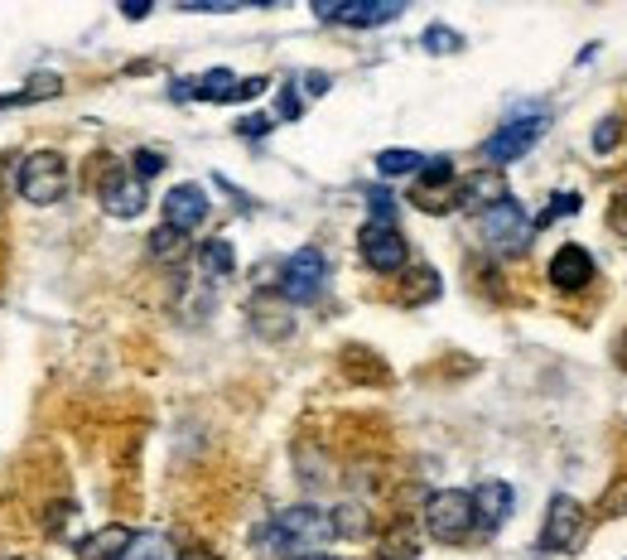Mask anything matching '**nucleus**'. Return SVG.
Returning a JSON list of instances; mask_svg holds the SVG:
<instances>
[{
  "label": "nucleus",
  "instance_id": "obj_2",
  "mask_svg": "<svg viewBox=\"0 0 627 560\" xmlns=\"http://www.w3.org/2000/svg\"><path fill=\"white\" fill-rule=\"evenodd\" d=\"M425 527L435 541H464L473 527H478V512H473V493L464 488H439L430 493V503H425Z\"/></svg>",
  "mask_w": 627,
  "mask_h": 560
},
{
  "label": "nucleus",
  "instance_id": "obj_35",
  "mask_svg": "<svg viewBox=\"0 0 627 560\" xmlns=\"http://www.w3.org/2000/svg\"><path fill=\"white\" fill-rule=\"evenodd\" d=\"M304 83H309V92H314V97H319V92H328V78H324V73H309Z\"/></svg>",
  "mask_w": 627,
  "mask_h": 560
},
{
  "label": "nucleus",
  "instance_id": "obj_4",
  "mask_svg": "<svg viewBox=\"0 0 627 560\" xmlns=\"http://www.w3.org/2000/svg\"><path fill=\"white\" fill-rule=\"evenodd\" d=\"M541 136H546V112L512 116V121H502V126L488 136V145H483V160H488V169L512 165V160H521V155H526V150H531Z\"/></svg>",
  "mask_w": 627,
  "mask_h": 560
},
{
  "label": "nucleus",
  "instance_id": "obj_1",
  "mask_svg": "<svg viewBox=\"0 0 627 560\" xmlns=\"http://www.w3.org/2000/svg\"><path fill=\"white\" fill-rule=\"evenodd\" d=\"M338 527H333V512L314 503H300V507H285L275 512L271 522L256 532V551H290V556H314L309 546H324L333 541Z\"/></svg>",
  "mask_w": 627,
  "mask_h": 560
},
{
  "label": "nucleus",
  "instance_id": "obj_24",
  "mask_svg": "<svg viewBox=\"0 0 627 560\" xmlns=\"http://www.w3.org/2000/svg\"><path fill=\"white\" fill-rule=\"evenodd\" d=\"M126 560H164V541L160 536H136L131 551H126Z\"/></svg>",
  "mask_w": 627,
  "mask_h": 560
},
{
  "label": "nucleus",
  "instance_id": "obj_23",
  "mask_svg": "<svg viewBox=\"0 0 627 560\" xmlns=\"http://www.w3.org/2000/svg\"><path fill=\"white\" fill-rule=\"evenodd\" d=\"M618 140H623V121H618V116H603L599 126H594V150H599V155H613Z\"/></svg>",
  "mask_w": 627,
  "mask_h": 560
},
{
  "label": "nucleus",
  "instance_id": "obj_10",
  "mask_svg": "<svg viewBox=\"0 0 627 560\" xmlns=\"http://www.w3.org/2000/svg\"><path fill=\"white\" fill-rule=\"evenodd\" d=\"M102 208H107L111 218H121V223L140 218L145 213V184L131 169H111L107 179H102Z\"/></svg>",
  "mask_w": 627,
  "mask_h": 560
},
{
  "label": "nucleus",
  "instance_id": "obj_3",
  "mask_svg": "<svg viewBox=\"0 0 627 560\" xmlns=\"http://www.w3.org/2000/svg\"><path fill=\"white\" fill-rule=\"evenodd\" d=\"M531 218L521 213V203L512 194L502 198V203H492L488 213H483V242H488L492 252H502V256H517L531 247Z\"/></svg>",
  "mask_w": 627,
  "mask_h": 560
},
{
  "label": "nucleus",
  "instance_id": "obj_25",
  "mask_svg": "<svg viewBox=\"0 0 627 560\" xmlns=\"http://www.w3.org/2000/svg\"><path fill=\"white\" fill-rule=\"evenodd\" d=\"M131 160H136V179H140V184H145V179H155V174L164 169V155H160V150H136Z\"/></svg>",
  "mask_w": 627,
  "mask_h": 560
},
{
  "label": "nucleus",
  "instance_id": "obj_30",
  "mask_svg": "<svg viewBox=\"0 0 627 560\" xmlns=\"http://www.w3.org/2000/svg\"><path fill=\"white\" fill-rule=\"evenodd\" d=\"M68 517H73V503H54V507H49V517H44V527H49V532H58Z\"/></svg>",
  "mask_w": 627,
  "mask_h": 560
},
{
  "label": "nucleus",
  "instance_id": "obj_17",
  "mask_svg": "<svg viewBox=\"0 0 627 560\" xmlns=\"http://www.w3.org/2000/svg\"><path fill=\"white\" fill-rule=\"evenodd\" d=\"M184 252H189V237H184V232H174L169 223L150 232V256H155V261H179Z\"/></svg>",
  "mask_w": 627,
  "mask_h": 560
},
{
  "label": "nucleus",
  "instance_id": "obj_14",
  "mask_svg": "<svg viewBox=\"0 0 627 560\" xmlns=\"http://www.w3.org/2000/svg\"><path fill=\"white\" fill-rule=\"evenodd\" d=\"M131 541H136V532H131V527L111 522V527H102V532L82 536V541H78V560H126Z\"/></svg>",
  "mask_w": 627,
  "mask_h": 560
},
{
  "label": "nucleus",
  "instance_id": "obj_5",
  "mask_svg": "<svg viewBox=\"0 0 627 560\" xmlns=\"http://www.w3.org/2000/svg\"><path fill=\"white\" fill-rule=\"evenodd\" d=\"M20 194L29 203H58V198L68 194V160L58 155V150H39V155H29L25 165H20Z\"/></svg>",
  "mask_w": 627,
  "mask_h": 560
},
{
  "label": "nucleus",
  "instance_id": "obj_18",
  "mask_svg": "<svg viewBox=\"0 0 627 560\" xmlns=\"http://www.w3.org/2000/svg\"><path fill=\"white\" fill-rule=\"evenodd\" d=\"M565 213H579V194H550V203L531 218V232H546L550 223H560Z\"/></svg>",
  "mask_w": 627,
  "mask_h": 560
},
{
  "label": "nucleus",
  "instance_id": "obj_26",
  "mask_svg": "<svg viewBox=\"0 0 627 560\" xmlns=\"http://www.w3.org/2000/svg\"><path fill=\"white\" fill-rule=\"evenodd\" d=\"M603 512H613V517H623L627 512V478H618V483L603 493Z\"/></svg>",
  "mask_w": 627,
  "mask_h": 560
},
{
  "label": "nucleus",
  "instance_id": "obj_34",
  "mask_svg": "<svg viewBox=\"0 0 627 560\" xmlns=\"http://www.w3.org/2000/svg\"><path fill=\"white\" fill-rule=\"evenodd\" d=\"M179 560H222V556H213L208 546H189V551H184V556H179Z\"/></svg>",
  "mask_w": 627,
  "mask_h": 560
},
{
  "label": "nucleus",
  "instance_id": "obj_28",
  "mask_svg": "<svg viewBox=\"0 0 627 560\" xmlns=\"http://www.w3.org/2000/svg\"><path fill=\"white\" fill-rule=\"evenodd\" d=\"M608 227H613L618 237H627V194L613 198V208H608Z\"/></svg>",
  "mask_w": 627,
  "mask_h": 560
},
{
  "label": "nucleus",
  "instance_id": "obj_21",
  "mask_svg": "<svg viewBox=\"0 0 627 560\" xmlns=\"http://www.w3.org/2000/svg\"><path fill=\"white\" fill-rule=\"evenodd\" d=\"M39 97H58V78L39 73L34 87H25V92H5V97H0V107H10V102H39Z\"/></svg>",
  "mask_w": 627,
  "mask_h": 560
},
{
  "label": "nucleus",
  "instance_id": "obj_13",
  "mask_svg": "<svg viewBox=\"0 0 627 560\" xmlns=\"http://www.w3.org/2000/svg\"><path fill=\"white\" fill-rule=\"evenodd\" d=\"M594 276H599V271H594V256L584 252V247H574V242L550 256V280H555L560 290H584Z\"/></svg>",
  "mask_w": 627,
  "mask_h": 560
},
{
  "label": "nucleus",
  "instance_id": "obj_9",
  "mask_svg": "<svg viewBox=\"0 0 627 560\" xmlns=\"http://www.w3.org/2000/svg\"><path fill=\"white\" fill-rule=\"evenodd\" d=\"M357 242H362V261H367L377 276H391V271L406 266V237L391 223H367Z\"/></svg>",
  "mask_w": 627,
  "mask_h": 560
},
{
  "label": "nucleus",
  "instance_id": "obj_29",
  "mask_svg": "<svg viewBox=\"0 0 627 560\" xmlns=\"http://www.w3.org/2000/svg\"><path fill=\"white\" fill-rule=\"evenodd\" d=\"M300 92H295V87H280V116H285V121H295V116H300Z\"/></svg>",
  "mask_w": 627,
  "mask_h": 560
},
{
  "label": "nucleus",
  "instance_id": "obj_12",
  "mask_svg": "<svg viewBox=\"0 0 627 560\" xmlns=\"http://www.w3.org/2000/svg\"><path fill=\"white\" fill-rule=\"evenodd\" d=\"M473 512H478V527L497 532V527L512 517V483H502V478H483V483L473 488Z\"/></svg>",
  "mask_w": 627,
  "mask_h": 560
},
{
  "label": "nucleus",
  "instance_id": "obj_15",
  "mask_svg": "<svg viewBox=\"0 0 627 560\" xmlns=\"http://www.w3.org/2000/svg\"><path fill=\"white\" fill-rule=\"evenodd\" d=\"M507 198V184L497 179V169H483V174H473L459 184V208H478V213H488L492 203H502Z\"/></svg>",
  "mask_w": 627,
  "mask_h": 560
},
{
  "label": "nucleus",
  "instance_id": "obj_33",
  "mask_svg": "<svg viewBox=\"0 0 627 560\" xmlns=\"http://www.w3.org/2000/svg\"><path fill=\"white\" fill-rule=\"evenodd\" d=\"M121 15H126V20H145V15H150V0H126Z\"/></svg>",
  "mask_w": 627,
  "mask_h": 560
},
{
  "label": "nucleus",
  "instance_id": "obj_7",
  "mask_svg": "<svg viewBox=\"0 0 627 560\" xmlns=\"http://www.w3.org/2000/svg\"><path fill=\"white\" fill-rule=\"evenodd\" d=\"M401 0H319L314 15L319 20H333V25H348V29H377L401 20Z\"/></svg>",
  "mask_w": 627,
  "mask_h": 560
},
{
  "label": "nucleus",
  "instance_id": "obj_20",
  "mask_svg": "<svg viewBox=\"0 0 627 560\" xmlns=\"http://www.w3.org/2000/svg\"><path fill=\"white\" fill-rule=\"evenodd\" d=\"M444 184H454V160H425L420 165V198L430 189H444Z\"/></svg>",
  "mask_w": 627,
  "mask_h": 560
},
{
  "label": "nucleus",
  "instance_id": "obj_6",
  "mask_svg": "<svg viewBox=\"0 0 627 560\" xmlns=\"http://www.w3.org/2000/svg\"><path fill=\"white\" fill-rule=\"evenodd\" d=\"M328 285V261L319 247H300V252L285 261V271H280V295L290 300V305H309V300H319Z\"/></svg>",
  "mask_w": 627,
  "mask_h": 560
},
{
  "label": "nucleus",
  "instance_id": "obj_27",
  "mask_svg": "<svg viewBox=\"0 0 627 560\" xmlns=\"http://www.w3.org/2000/svg\"><path fill=\"white\" fill-rule=\"evenodd\" d=\"M367 203H372V223H391L396 218V203H391V194H367Z\"/></svg>",
  "mask_w": 627,
  "mask_h": 560
},
{
  "label": "nucleus",
  "instance_id": "obj_31",
  "mask_svg": "<svg viewBox=\"0 0 627 560\" xmlns=\"http://www.w3.org/2000/svg\"><path fill=\"white\" fill-rule=\"evenodd\" d=\"M271 131V116H246L242 121V136H266Z\"/></svg>",
  "mask_w": 627,
  "mask_h": 560
},
{
  "label": "nucleus",
  "instance_id": "obj_32",
  "mask_svg": "<svg viewBox=\"0 0 627 560\" xmlns=\"http://www.w3.org/2000/svg\"><path fill=\"white\" fill-rule=\"evenodd\" d=\"M266 92V78H242V87H237V102H246V97H261Z\"/></svg>",
  "mask_w": 627,
  "mask_h": 560
},
{
  "label": "nucleus",
  "instance_id": "obj_19",
  "mask_svg": "<svg viewBox=\"0 0 627 560\" xmlns=\"http://www.w3.org/2000/svg\"><path fill=\"white\" fill-rule=\"evenodd\" d=\"M420 165H425V155H415V150H382L377 155L382 174H420Z\"/></svg>",
  "mask_w": 627,
  "mask_h": 560
},
{
  "label": "nucleus",
  "instance_id": "obj_8",
  "mask_svg": "<svg viewBox=\"0 0 627 560\" xmlns=\"http://www.w3.org/2000/svg\"><path fill=\"white\" fill-rule=\"evenodd\" d=\"M584 536V507L570 493H555L546 507V527H541V546L546 551H574Z\"/></svg>",
  "mask_w": 627,
  "mask_h": 560
},
{
  "label": "nucleus",
  "instance_id": "obj_11",
  "mask_svg": "<svg viewBox=\"0 0 627 560\" xmlns=\"http://www.w3.org/2000/svg\"><path fill=\"white\" fill-rule=\"evenodd\" d=\"M203 218H208V194L198 184H174L164 194V223L174 227V232H193Z\"/></svg>",
  "mask_w": 627,
  "mask_h": 560
},
{
  "label": "nucleus",
  "instance_id": "obj_22",
  "mask_svg": "<svg viewBox=\"0 0 627 560\" xmlns=\"http://www.w3.org/2000/svg\"><path fill=\"white\" fill-rule=\"evenodd\" d=\"M464 39H459V29H449V25H430L425 29V49L430 54H454Z\"/></svg>",
  "mask_w": 627,
  "mask_h": 560
},
{
  "label": "nucleus",
  "instance_id": "obj_36",
  "mask_svg": "<svg viewBox=\"0 0 627 560\" xmlns=\"http://www.w3.org/2000/svg\"><path fill=\"white\" fill-rule=\"evenodd\" d=\"M295 560H338V556H319V551H314V556H295Z\"/></svg>",
  "mask_w": 627,
  "mask_h": 560
},
{
  "label": "nucleus",
  "instance_id": "obj_37",
  "mask_svg": "<svg viewBox=\"0 0 627 560\" xmlns=\"http://www.w3.org/2000/svg\"><path fill=\"white\" fill-rule=\"evenodd\" d=\"M5 560H25V556H5Z\"/></svg>",
  "mask_w": 627,
  "mask_h": 560
},
{
  "label": "nucleus",
  "instance_id": "obj_16",
  "mask_svg": "<svg viewBox=\"0 0 627 560\" xmlns=\"http://www.w3.org/2000/svg\"><path fill=\"white\" fill-rule=\"evenodd\" d=\"M198 261H203V276H213V280H222V276H232V271H237V252H232V242H227V237H213V242L198 252Z\"/></svg>",
  "mask_w": 627,
  "mask_h": 560
}]
</instances>
